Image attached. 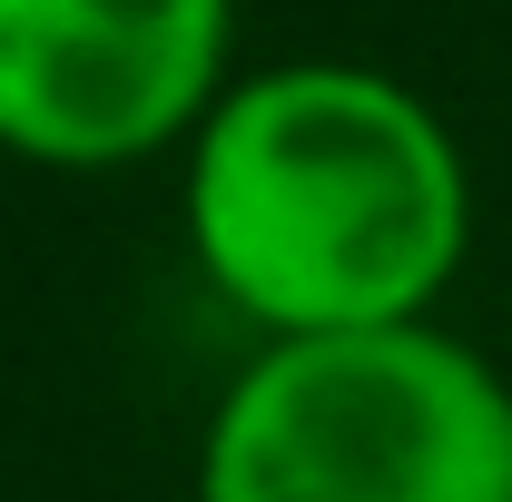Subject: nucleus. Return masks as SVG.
<instances>
[{"instance_id":"2","label":"nucleus","mask_w":512,"mask_h":502,"mask_svg":"<svg viewBox=\"0 0 512 502\" xmlns=\"http://www.w3.org/2000/svg\"><path fill=\"white\" fill-rule=\"evenodd\" d=\"M197 502H512V375L444 335H266L197 434Z\"/></svg>"},{"instance_id":"3","label":"nucleus","mask_w":512,"mask_h":502,"mask_svg":"<svg viewBox=\"0 0 512 502\" xmlns=\"http://www.w3.org/2000/svg\"><path fill=\"white\" fill-rule=\"evenodd\" d=\"M227 50L237 0H0V148L69 178L188 148Z\"/></svg>"},{"instance_id":"1","label":"nucleus","mask_w":512,"mask_h":502,"mask_svg":"<svg viewBox=\"0 0 512 502\" xmlns=\"http://www.w3.org/2000/svg\"><path fill=\"white\" fill-rule=\"evenodd\" d=\"M188 256L256 335L434 315L473 256V168L444 109L365 60H276L188 128Z\"/></svg>"}]
</instances>
